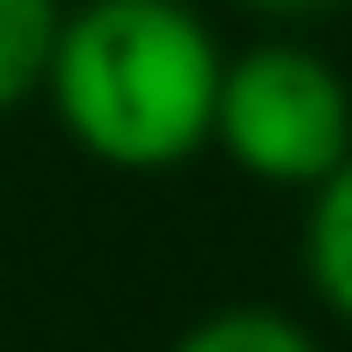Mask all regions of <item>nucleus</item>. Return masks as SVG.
<instances>
[{"label":"nucleus","instance_id":"nucleus-3","mask_svg":"<svg viewBox=\"0 0 352 352\" xmlns=\"http://www.w3.org/2000/svg\"><path fill=\"white\" fill-rule=\"evenodd\" d=\"M304 283L338 324H352V159L331 180L311 187V208H304Z\"/></svg>","mask_w":352,"mask_h":352},{"label":"nucleus","instance_id":"nucleus-4","mask_svg":"<svg viewBox=\"0 0 352 352\" xmlns=\"http://www.w3.org/2000/svg\"><path fill=\"white\" fill-rule=\"evenodd\" d=\"M63 14V0H0V118L42 97Z\"/></svg>","mask_w":352,"mask_h":352},{"label":"nucleus","instance_id":"nucleus-5","mask_svg":"<svg viewBox=\"0 0 352 352\" xmlns=\"http://www.w3.org/2000/svg\"><path fill=\"white\" fill-rule=\"evenodd\" d=\"M173 352H318V338L290 318V311H270V304H221L208 318H194Z\"/></svg>","mask_w":352,"mask_h":352},{"label":"nucleus","instance_id":"nucleus-6","mask_svg":"<svg viewBox=\"0 0 352 352\" xmlns=\"http://www.w3.org/2000/svg\"><path fill=\"white\" fill-rule=\"evenodd\" d=\"M235 8H249V14H270V21H304V14H324V8H338V0H235Z\"/></svg>","mask_w":352,"mask_h":352},{"label":"nucleus","instance_id":"nucleus-2","mask_svg":"<svg viewBox=\"0 0 352 352\" xmlns=\"http://www.w3.org/2000/svg\"><path fill=\"white\" fill-rule=\"evenodd\" d=\"M208 145H221V159L263 187L311 194L352 159V90L318 49L256 42L221 63Z\"/></svg>","mask_w":352,"mask_h":352},{"label":"nucleus","instance_id":"nucleus-1","mask_svg":"<svg viewBox=\"0 0 352 352\" xmlns=\"http://www.w3.org/2000/svg\"><path fill=\"white\" fill-rule=\"evenodd\" d=\"M221 63V42L187 0H83L63 14L42 90L83 159L173 173L214 138Z\"/></svg>","mask_w":352,"mask_h":352}]
</instances>
